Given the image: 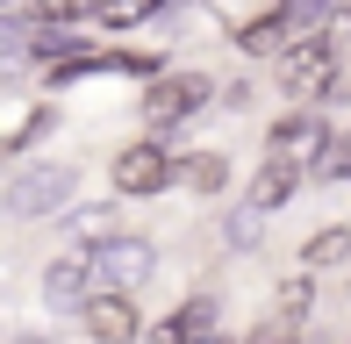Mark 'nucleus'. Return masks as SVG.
<instances>
[{"mask_svg":"<svg viewBox=\"0 0 351 344\" xmlns=\"http://www.w3.org/2000/svg\"><path fill=\"white\" fill-rule=\"evenodd\" d=\"M258 344H294V337H280V330H265V337H258Z\"/></svg>","mask_w":351,"mask_h":344,"instance_id":"18","label":"nucleus"},{"mask_svg":"<svg viewBox=\"0 0 351 344\" xmlns=\"http://www.w3.org/2000/svg\"><path fill=\"white\" fill-rule=\"evenodd\" d=\"M330 8H337V0H280V22L287 29H315Z\"/></svg>","mask_w":351,"mask_h":344,"instance_id":"12","label":"nucleus"},{"mask_svg":"<svg viewBox=\"0 0 351 344\" xmlns=\"http://www.w3.org/2000/svg\"><path fill=\"white\" fill-rule=\"evenodd\" d=\"M280 79H287L294 101H323V93L337 86V43L330 36H301L294 51L280 58Z\"/></svg>","mask_w":351,"mask_h":344,"instance_id":"1","label":"nucleus"},{"mask_svg":"<svg viewBox=\"0 0 351 344\" xmlns=\"http://www.w3.org/2000/svg\"><path fill=\"white\" fill-rule=\"evenodd\" d=\"M344 251H351V237H344V230H323V237L308 244V265H330V258H344Z\"/></svg>","mask_w":351,"mask_h":344,"instance_id":"13","label":"nucleus"},{"mask_svg":"<svg viewBox=\"0 0 351 344\" xmlns=\"http://www.w3.org/2000/svg\"><path fill=\"white\" fill-rule=\"evenodd\" d=\"M151 265H158V251H151L143 237H115V244H101V287L130 294V287L151 280Z\"/></svg>","mask_w":351,"mask_h":344,"instance_id":"6","label":"nucleus"},{"mask_svg":"<svg viewBox=\"0 0 351 344\" xmlns=\"http://www.w3.org/2000/svg\"><path fill=\"white\" fill-rule=\"evenodd\" d=\"M172 172L180 165H172L158 144H130V151H115V194H158Z\"/></svg>","mask_w":351,"mask_h":344,"instance_id":"5","label":"nucleus"},{"mask_svg":"<svg viewBox=\"0 0 351 344\" xmlns=\"http://www.w3.org/2000/svg\"><path fill=\"white\" fill-rule=\"evenodd\" d=\"M208 344H222V337H208Z\"/></svg>","mask_w":351,"mask_h":344,"instance_id":"19","label":"nucleus"},{"mask_svg":"<svg viewBox=\"0 0 351 344\" xmlns=\"http://www.w3.org/2000/svg\"><path fill=\"white\" fill-rule=\"evenodd\" d=\"M180 180L194 186V194H222V186H230V158H215V151H194V158H180Z\"/></svg>","mask_w":351,"mask_h":344,"instance_id":"10","label":"nucleus"},{"mask_svg":"<svg viewBox=\"0 0 351 344\" xmlns=\"http://www.w3.org/2000/svg\"><path fill=\"white\" fill-rule=\"evenodd\" d=\"M93 287H101V244H72L51 265V302H93Z\"/></svg>","mask_w":351,"mask_h":344,"instance_id":"7","label":"nucleus"},{"mask_svg":"<svg viewBox=\"0 0 351 344\" xmlns=\"http://www.w3.org/2000/svg\"><path fill=\"white\" fill-rule=\"evenodd\" d=\"M294 180H301L294 165H265L258 180H251V208H280V201L294 194Z\"/></svg>","mask_w":351,"mask_h":344,"instance_id":"11","label":"nucleus"},{"mask_svg":"<svg viewBox=\"0 0 351 344\" xmlns=\"http://www.w3.org/2000/svg\"><path fill=\"white\" fill-rule=\"evenodd\" d=\"M273 165H323L330 158V130H323V115H287V122H273Z\"/></svg>","mask_w":351,"mask_h":344,"instance_id":"4","label":"nucleus"},{"mask_svg":"<svg viewBox=\"0 0 351 344\" xmlns=\"http://www.w3.org/2000/svg\"><path fill=\"white\" fill-rule=\"evenodd\" d=\"M143 14H158V0H115L108 22H143Z\"/></svg>","mask_w":351,"mask_h":344,"instance_id":"16","label":"nucleus"},{"mask_svg":"<svg viewBox=\"0 0 351 344\" xmlns=\"http://www.w3.org/2000/svg\"><path fill=\"white\" fill-rule=\"evenodd\" d=\"M201 101H208V79H201V72H172V79H158L143 93V122H151V130H180Z\"/></svg>","mask_w":351,"mask_h":344,"instance_id":"3","label":"nucleus"},{"mask_svg":"<svg viewBox=\"0 0 351 344\" xmlns=\"http://www.w3.org/2000/svg\"><path fill=\"white\" fill-rule=\"evenodd\" d=\"M208 337H215V302H208V294H194L180 316L158 323V344H208Z\"/></svg>","mask_w":351,"mask_h":344,"instance_id":"9","label":"nucleus"},{"mask_svg":"<svg viewBox=\"0 0 351 344\" xmlns=\"http://www.w3.org/2000/svg\"><path fill=\"white\" fill-rule=\"evenodd\" d=\"M86 337H93V344H130V337H136L130 294H93V302H86Z\"/></svg>","mask_w":351,"mask_h":344,"instance_id":"8","label":"nucleus"},{"mask_svg":"<svg viewBox=\"0 0 351 344\" xmlns=\"http://www.w3.org/2000/svg\"><path fill=\"white\" fill-rule=\"evenodd\" d=\"M301 308H308V287H301V280H294V287L280 294V316H301Z\"/></svg>","mask_w":351,"mask_h":344,"instance_id":"17","label":"nucleus"},{"mask_svg":"<svg viewBox=\"0 0 351 344\" xmlns=\"http://www.w3.org/2000/svg\"><path fill=\"white\" fill-rule=\"evenodd\" d=\"M86 8H115V0H43L51 22H72V14H86Z\"/></svg>","mask_w":351,"mask_h":344,"instance_id":"15","label":"nucleus"},{"mask_svg":"<svg viewBox=\"0 0 351 344\" xmlns=\"http://www.w3.org/2000/svg\"><path fill=\"white\" fill-rule=\"evenodd\" d=\"M72 165H22L8 180V215H51L58 201H72Z\"/></svg>","mask_w":351,"mask_h":344,"instance_id":"2","label":"nucleus"},{"mask_svg":"<svg viewBox=\"0 0 351 344\" xmlns=\"http://www.w3.org/2000/svg\"><path fill=\"white\" fill-rule=\"evenodd\" d=\"M323 172V180H351V136H337V144H330V158L315 165Z\"/></svg>","mask_w":351,"mask_h":344,"instance_id":"14","label":"nucleus"}]
</instances>
